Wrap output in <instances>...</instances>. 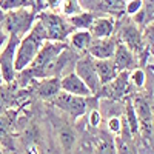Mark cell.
<instances>
[{
  "label": "cell",
  "mask_w": 154,
  "mask_h": 154,
  "mask_svg": "<svg viewBox=\"0 0 154 154\" xmlns=\"http://www.w3.org/2000/svg\"><path fill=\"white\" fill-rule=\"evenodd\" d=\"M8 38H9V35L0 28V53H2V49L5 48V45H6V42H8Z\"/></svg>",
  "instance_id": "obj_27"
},
{
  "label": "cell",
  "mask_w": 154,
  "mask_h": 154,
  "mask_svg": "<svg viewBox=\"0 0 154 154\" xmlns=\"http://www.w3.org/2000/svg\"><path fill=\"white\" fill-rule=\"evenodd\" d=\"M142 9H143V2L142 0H131V2H126V5H125V14L134 17Z\"/></svg>",
  "instance_id": "obj_24"
},
{
  "label": "cell",
  "mask_w": 154,
  "mask_h": 154,
  "mask_svg": "<svg viewBox=\"0 0 154 154\" xmlns=\"http://www.w3.org/2000/svg\"><path fill=\"white\" fill-rule=\"evenodd\" d=\"M89 154H91V152H89Z\"/></svg>",
  "instance_id": "obj_30"
},
{
  "label": "cell",
  "mask_w": 154,
  "mask_h": 154,
  "mask_svg": "<svg viewBox=\"0 0 154 154\" xmlns=\"http://www.w3.org/2000/svg\"><path fill=\"white\" fill-rule=\"evenodd\" d=\"M112 62H114V65H116L119 72H122V71L130 72V71L137 68V57L119 40H117V48H116Z\"/></svg>",
  "instance_id": "obj_12"
},
{
  "label": "cell",
  "mask_w": 154,
  "mask_h": 154,
  "mask_svg": "<svg viewBox=\"0 0 154 154\" xmlns=\"http://www.w3.org/2000/svg\"><path fill=\"white\" fill-rule=\"evenodd\" d=\"M116 48H117V40L114 37L102 38V40L93 38V43L86 54L89 57H93L94 60H111L114 57Z\"/></svg>",
  "instance_id": "obj_9"
},
{
  "label": "cell",
  "mask_w": 154,
  "mask_h": 154,
  "mask_svg": "<svg viewBox=\"0 0 154 154\" xmlns=\"http://www.w3.org/2000/svg\"><path fill=\"white\" fill-rule=\"evenodd\" d=\"M57 139H59V143H60V148L63 149V152L69 154L74 151V148L77 145V133L71 123L62 122L57 126Z\"/></svg>",
  "instance_id": "obj_13"
},
{
  "label": "cell",
  "mask_w": 154,
  "mask_h": 154,
  "mask_svg": "<svg viewBox=\"0 0 154 154\" xmlns=\"http://www.w3.org/2000/svg\"><path fill=\"white\" fill-rule=\"evenodd\" d=\"M0 154H3V149H2V146H0Z\"/></svg>",
  "instance_id": "obj_28"
},
{
  "label": "cell",
  "mask_w": 154,
  "mask_h": 154,
  "mask_svg": "<svg viewBox=\"0 0 154 154\" xmlns=\"http://www.w3.org/2000/svg\"><path fill=\"white\" fill-rule=\"evenodd\" d=\"M102 122V112L99 109H91L88 112V125L89 126H93V128H97Z\"/></svg>",
  "instance_id": "obj_26"
},
{
  "label": "cell",
  "mask_w": 154,
  "mask_h": 154,
  "mask_svg": "<svg viewBox=\"0 0 154 154\" xmlns=\"http://www.w3.org/2000/svg\"><path fill=\"white\" fill-rule=\"evenodd\" d=\"M119 38L120 43H123L131 53L137 57L142 53H145V49L148 48L143 42V35L142 31L139 29V26L133 22V20H125L122 23V28L119 32Z\"/></svg>",
  "instance_id": "obj_7"
},
{
  "label": "cell",
  "mask_w": 154,
  "mask_h": 154,
  "mask_svg": "<svg viewBox=\"0 0 154 154\" xmlns=\"http://www.w3.org/2000/svg\"><path fill=\"white\" fill-rule=\"evenodd\" d=\"M94 68H96V72H97V77H99L102 86L111 83L119 74L112 59L111 60H94Z\"/></svg>",
  "instance_id": "obj_15"
},
{
  "label": "cell",
  "mask_w": 154,
  "mask_h": 154,
  "mask_svg": "<svg viewBox=\"0 0 154 154\" xmlns=\"http://www.w3.org/2000/svg\"><path fill=\"white\" fill-rule=\"evenodd\" d=\"M114 145H116L117 154H137V148L134 145L133 136H131L130 130H128V126L125 123V119H123L122 133L117 137H114Z\"/></svg>",
  "instance_id": "obj_17"
},
{
  "label": "cell",
  "mask_w": 154,
  "mask_h": 154,
  "mask_svg": "<svg viewBox=\"0 0 154 154\" xmlns=\"http://www.w3.org/2000/svg\"><path fill=\"white\" fill-rule=\"evenodd\" d=\"M83 11V8H82V5H80V2H75V0H68V2H62V6H60V14L63 16V17H66V19H69V17H72V16H77V14H80V12Z\"/></svg>",
  "instance_id": "obj_21"
},
{
  "label": "cell",
  "mask_w": 154,
  "mask_h": 154,
  "mask_svg": "<svg viewBox=\"0 0 154 154\" xmlns=\"http://www.w3.org/2000/svg\"><path fill=\"white\" fill-rule=\"evenodd\" d=\"M45 42H48L45 28L40 23V20L37 19L31 31L20 38V43L16 51V60H14L16 72H22L31 66V63L34 62L35 56L38 54L40 48L45 45Z\"/></svg>",
  "instance_id": "obj_1"
},
{
  "label": "cell",
  "mask_w": 154,
  "mask_h": 154,
  "mask_svg": "<svg viewBox=\"0 0 154 154\" xmlns=\"http://www.w3.org/2000/svg\"><path fill=\"white\" fill-rule=\"evenodd\" d=\"M145 71L142 69V68H136V69H133V71H130V83L131 85H134V86H137V88H142L143 85H145Z\"/></svg>",
  "instance_id": "obj_23"
},
{
  "label": "cell",
  "mask_w": 154,
  "mask_h": 154,
  "mask_svg": "<svg viewBox=\"0 0 154 154\" xmlns=\"http://www.w3.org/2000/svg\"><path fill=\"white\" fill-rule=\"evenodd\" d=\"M46 8L45 2H34V5L26 6V8H20L16 11H9L6 12V16L0 25L9 37H25L32 28V25L37 20L38 12L43 11Z\"/></svg>",
  "instance_id": "obj_2"
},
{
  "label": "cell",
  "mask_w": 154,
  "mask_h": 154,
  "mask_svg": "<svg viewBox=\"0 0 154 154\" xmlns=\"http://www.w3.org/2000/svg\"><path fill=\"white\" fill-rule=\"evenodd\" d=\"M60 89L63 93L75 96V97H83V99L93 97V94L88 89V86L74 74V71H71V72L65 74L63 77H60Z\"/></svg>",
  "instance_id": "obj_10"
},
{
  "label": "cell",
  "mask_w": 154,
  "mask_h": 154,
  "mask_svg": "<svg viewBox=\"0 0 154 154\" xmlns=\"http://www.w3.org/2000/svg\"><path fill=\"white\" fill-rule=\"evenodd\" d=\"M151 154H154V149H152V151H151Z\"/></svg>",
  "instance_id": "obj_29"
},
{
  "label": "cell",
  "mask_w": 154,
  "mask_h": 154,
  "mask_svg": "<svg viewBox=\"0 0 154 154\" xmlns=\"http://www.w3.org/2000/svg\"><path fill=\"white\" fill-rule=\"evenodd\" d=\"M125 114H126L125 123L128 126V130H130L131 136L134 137V136L139 134V123H137V119H136V112H134V108H133L131 99L126 100V103H125Z\"/></svg>",
  "instance_id": "obj_20"
},
{
  "label": "cell",
  "mask_w": 154,
  "mask_h": 154,
  "mask_svg": "<svg viewBox=\"0 0 154 154\" xmlns=\"http://www.w3.org/2000/svg\"><path fill=\"white\" fill-rule=\"evenodd\" d=\"M108 131L117 137L120 133H122V128H123V119L120 117V116H111V117L108 119Z\"/></svg>",
  "instance_id": "obj_22"
},
{
  "label": "cell",
  "mask_w": 154,
  "mask_h": 154,
  "mask_svg": "<svg viewBox=\"0 0 154 154\" xmlns=\"http://www.w3.org/2000/svg\"><path fill=\"white\" fill-rule=\"evenodd\" d=\"M74 74L88 86V89L91 91L93 96H97V93L100 91V80L97 77L96 68H94V59L89 57L88 54H83L79 57V60L74 65Z\"/></svg>",
  "instance_id": "obj_5"
},
{
  "label": "cell",
  "mask_w": 154,
  "mask_h": 154,
  "mask_svg": "<svg viewBox=\"0 0 154 154\" xmlns=\"http://www.w3.org/2000/svg\"><path fill=\"white\" fill-rule=\"evenodd\" d=\"M142 35H143V42L146 46H154V22L148 23L143 28Z\"/></svg>",
  "instance_id": "obj_25"
},
{
  "label": "cell",
  "mask_w": 154,
  "mask_h": 154,
  "mask_svg": "<svg viewBox=\"0 0 154 154\" xmlns=\"http://www.w3.org/2000/svg\"><path fill=\"white\" fill-rule=\"evenodd\" d=\"M35 91L38 97L43 100L54 99L62 89H60V77H49V79H42L37 82Z\"/></svg>",
  "instance_id": "obj_14"
},
{
  "label": "cell",
  "mask_w": 154,
  "mask_h": 154,
  "mask_svg": "<svg viewBox=\"0 0 154 154\" xmlns=\"http://www.w3.org/2000/svg\"><path fill=\"white\" fill-rule=\"evenodd\" d=\"M37 19L40 20V23L43 25L46 37L49 42H60V43H66L68 37L71 35V32L74 31L71 28V25L68 22L66 17H63L59 12L49 11V9H43L38 12Z\"/></svg>",
  "instance_id": "obj_3"
},
{
  "label": "cell",
  "mask_w": 154,
  "mask_h": 154,
  "mask_svg": "<svg viewBox=\"0 0 154 154\" xmlns=\"http://www.w3.org/2000/svg\"><path fill=\"white\" fill-rule=\"evenodd\" d=\"M94 19H96V14H93V12H89V11H82L80 14L69 17L68 22H69L71 28L74 31H89Z\"/></svg>",
  "instance_id": "obj_18"
},
{
  "label": "cell",
  "mask_w": 154,
  "mask_h": 154,
  "mask_svg": "<svg viewBox=\"0 0 154 154\" xmlns=\"http://www.w3.org/2000/svg\"><path fill=\"white\" fill-rule=\"evenodd\" d=\"M116 25H117V17L116 16H99L94 19L89 32H91L93 38L96 40H102V38H109L112 37L116 31Z\"/></svg>",
  "instance_id": "obj_11"
},
{
  "label": "cell",
  "mask_w": 154,
  "mask_h": 154,
  "mask_svg": "<svg viewBox=\"0 0 154 154\" xmlns=\"http://www.w3.org/2000/svg\"><path fill=\"white\" fill-rule=\"evenodd\" d=\"M20 43L19 37H9L5 48L0 53V79L5 83H12L16 80V68H14V60H16V51Z\"/></svg>",
  "instance_id": "obj_6"
},
{
  "label": "cell",
  "mask_w": 154,
  "mask_h": 154,
  "mask_svg": "<svg viewBox=\"0 0 154 154\" xmlns=\"http://www.w3.org/2000/svg\"><path fill=\"white\" fill-rule=\"evenodd\" d=\"M91 154H117L116 151V145H114V137L112 136H100V139L97 140V143L94 145Z\"/></svg>",
  "instance_id": "obj_19"
},
{
  "label": "cell",
  "mask_w": 154,
  "mask_h": 154,
  "mask_svg": "<svg viewBox=\"0 0 154 154\" xmlns=\"http://www.w3.org/2000/svg\"><path fill=\"white\" fill-rule=\"evenodd\" d=\"M131 102H133V108H134L136 119L139 123V133L146 140H149L151 133H152V108L149 105V102L143 96H134Z\"/></svg>",
  "instance_id": "obj_8"
},
{
  "label": "cell",
  "mask_w": 154,
  "mask_h": 154,
  "mask_svg": "<svg viewBox=\"0 0 154 154\" xmlns=\"http://www.w3.org/2000/svg\"><path fill=\"white\" fill-rule=\"evenodd\" d=\"M51 105H53L54 108H57L59 111L65 112L66 116H69V117L72 120H79L80 117H83V116L86 114L88 111V102L86 99L83 97H75V96H71V94H66L60 91L54 99H51Z\"/></svg>",
  "instance_id": "obj_4"
},
{
  "label": "cell",
  "mask_w": 154,
  "mask_h": 154,
  "mask_svg": "<svg viewBox=\"0 0 154 154\" xmlns=\"http://www.w3.org/2000/svg\"><path fill=\"white\" fill-rule=\"evenodd\" d=\"M68 46L75 53H88L89 46L93 43V35L89 31H72L66 40Z\"/></svg>",
  "instance_id": "obj_16"
}]
</instances>
